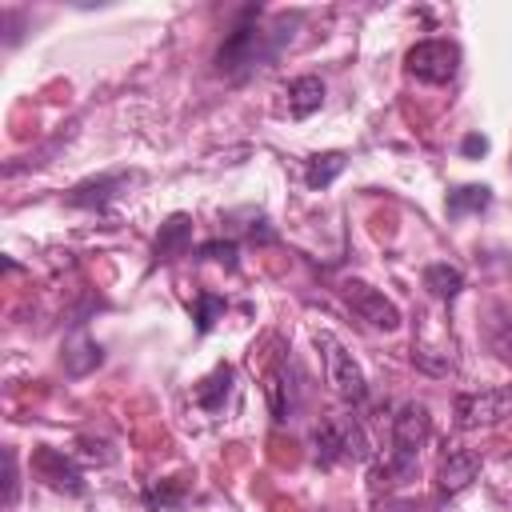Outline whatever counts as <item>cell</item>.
Masks as SVG:
<instances>
[{"instance_id": "8992f818", "label": "cell", "mask_w": 512, "mask_h": 512, "mask_svg": "<svg viewBox=\"0 0 512 512\" xmlns=\"http://www.w3.org/2000/svg\"><path fill=\"white\" fill-rule=\"evenodd\" d=\"M408 72L428 84H448L460 72V48L452 40H420L408 48Z\"/></svg>"}, {"instance_id": "4fadbf2b", "label": "cell", "mask_w": 512, "mask_h": 512, "mask_svg": "<svg viewBox=\"0 0 512 512\" xmlns=\"http://www.w3.org/2000/svg\"><path fill=\"white\" fill-rule=\"evenodd\" d=\"M320 104H324V84H320V76H296V80L288 84V112H292L296 120L312 116Z\"/></svg>"}, {"instance_id": "7c38bea8", "label": "cell", "mask_w": 512, "mask_h": 512, "mask_svg": "<svg viewBox=\"0 0 512 512\" xmlns=\"http://www.w3.org/2000/svg\"><path fill=\"white\" fill-rule=\"evenodd\" d=\"M232 380H236L232 364H216V368L196 384L192 400H196L204 412H224V404H228V396H232Z\"/></svg>"}, {"instance_id": "9a60e30c", "label": "cell", "mask_w": 512, "mask_h": 512, "mask_svg": "<svg viewBox=\"0 0 512 512\" xmlns=\"http://www.w3.org/2000/svg\"><path fill=\"white\" fill-rule=\"evenodd\" d=\"M424 288H428L432 296H440V300H452V296H460V288H464V272H460L456 264L436 260V264L424 268Z\"/></svg>"}, {"instance_id": "52a82bcc", "label": "cell", "mask_w": 512, "mask_h": 512, "mask_svg": "<svg viewBox=\"0 0 512 512\" xmlns=\"http://www.w3.org/2000/svg\"><path fill=\"white\" fill-rule=\"evenodd\" d=\"M340 296H344V304H348L360 320H368L372 328H384V332L400 328V308H396L384 292H376L372 284H364V280H344V284H340Z\"/></svg>"}, {"instance_id": "7a4b0ae2", "label": "cell", "mask_w": 512, "mask_h": 512, "mask_svg": "<svg viewBox=\"0 0 512 512\" xmlns=\"http://www.w3.org/2000/svg\"><path fill=\"white\" fill-rule=\"evenodd\" d=\"M428 432H432L428 408L416 404V400L400 404V412L392 416V456L372 472V496L380 492V484H384V492H388V488L404 484V480L416 472V456H420Z\"/></svg>"}, {"instance_id": "30bf717a", "label": "cell", "mask_w": 512, "mask_h": 512, "mask_svg": "<svg viewBox=\"0 0 512 512\" xmlns=\"http://www.w3.org/2000/svg\"><path fill=\"white\" fill-rule=\"evenodd\" d=\"M32 472H36L40 480H48L56 492H68V496H80V492H84V476H80L76 464H72L64 452H56V448H40V452L32 456Z\"/></svg>"}, {"instance_id": "277c9868", "label": "cell", "mask_w": 512, "mask_h": 512, "mask_svg": "<svg viewBox=\"0 0 512 512\" xmlns=\"http://www.w3.org/2000/svg\"><path fill=\"white\" fill-rule=\"evenodd\" d=\"M316 348H320L324 380L332 384V392H336L344 404H360V400L368 396V384H364V372H360V364L352 360V352H348L332 332H316Z\"/></svg>"}, {"instance_id": "2e32d148", "label": "cell", "mask_w": 512, "mask_h": 512, "mask_svg": "<svg viewBox=\"0 0 512 512\" xmlns=\"http://www.w3.org/2000/svg\"><path fill=\"white\" fill-rule=\"evenodd\" d=\"M344 164H348L344 152H320V156H308V164H304V184H308V188H328V184L344 172Z\"/></svg>"}, {"instance_id": "ba28073f", "label": "cell", "mask_w": 512, "mask_h": 512, "mask_svg": "<svg viewBox=\"0 0 512 512\" xmlns=\"http://www.w3.org/2000/svg\"><path fill=\"white\" fill-rule=\"evenodd\" d=\"M128 184H136V172H112V176H96V180H84L68 192V204L72 208H88V212H104L112 200H120L128 192Z\"/></svg>"}, {"instance_id": "44dd1931", "label": "cell", "mask_w": 512, "mask_h": 512, "mask_svg": "<svg viewBox=\"0 0 512 512\" xmlns=\"http://www.w3.org/2000/svg\"><path fill=\"white\" fill-rule=\"evenodd\" d=\"M488 348H492L504 364H512V320H496V324H492V332H488Z\"/></svg>"}, {"instance_id": "8fae6325", "label": "cell", "mask_w": 512, "mask_h": 512, "mask_svg": "<svg viewBox=\"0 0 512 512\" xmlns=\"http://www.w3.org/2000/svg\"><path fill=\"white\" fill-rule=\"evenodd\" d=\"M192 248V220L184 216V212H172L164 224H160V236H156V264L160 260H176V256H184Z\"/></svg>"}, {"instance_id": "5b68a950", "label": "cell", "mask_w": 512, "mask_h": 512, "mask_svg": "<svg viewBox=\"0 0 512 512\" xmlns=\"http://www.w3.org/2000/svg\"><path fill=\"white\" fill-rule=\"evenodd\" d=\"M456 428L472 432V428H492L504 416H512V384H496V388H480V392H460L452 404Z\"/></svg>"}, {"instance_id": "ac0fdd59", "label": "cell", "mask_w": 512, "mask_h": 512, "mask_svg": "<svg viewBox=\"0 0 512 512\" xmlns=\"http://www.w3.org/2000/svg\"><path fill=\"white\" fill-rule=\"evenodd\" d=\"M224 296H216V292H196V300H192V320H196V332H212V324L224 316Z\"/></svg>"}, {"instance_id": "d6986e66", "label": "cell", "mask_w": 512, "mask_h": 512, "mask_svg": "<svg viewBox=\"0 0 512 512\" xmlns=\"http://www.w3.org/2000/svg\"><path fill=\"white\" fill-rule=\"evenodd\" d=\"M144 500H148L152 512H168V508H176L184 500V480H160V484H152L144 492Z\"/></svg>"}, {"instance_id": "e0dca14e", "label": "cell", "mask_w": 512, "mask_h": 512, "mask_svg": "<svg viewBox=\"0 0 512 512\" xmlns=\"http://www.w3.org/2000/svg\"><path fill=\"white\" fill-rule=\"evenodd\" d=\"M96 364H100V344H96L92 336L76 332V336L64 344V368H68L72 376H84V372L96 368Z\"/></svg>"}, {"instance_id": "603a6c76", "label": "cell", "mask_w": 512, "mask_h": 512, "mask_svg": "<svg viewBox=\"0 0 512 512\" xmlns=\"http://www.w3.org/2000/svg\"><path fill=\"white\" fill-rule=\"evenodd\" d=\"M460 152H464V156H484V152H488V140L472 132V136H464V144H460Z\"/></svg>"}, {"instance_id": "5bb4252c", "label": "cell", "mask_w": 512, "mask_h": 512, "mask_svg": "<svg viewBox=\"0 0 512 512\" xmlns=\"http://www.w3.org/2000/svg\"><path fill=\"white\" fill-rule=\"evenodd\" d=\"M488 204H492V188H484V184H460V188H452L448 200H444V208H448L452 220H460V216H468V212H484Z\"/></svg>"}, {"instance_id": "7402d4cb", "label": "cell", "mask_w": 512, "mask_h": 512, "mask_svg": "<svg viewBox=\"0 0 512 512\" xmlns=\"http://www.w3.org/2000/svg\"><path fill=\"white\" fill-rule=\"evenodd\" d=\"M4 468H8V480H4V504L8 508H16V488H20V472H16V452L12 448H4Z\"/></svg>"}, {"instance_id": "ffe728a7", "label": "cell", "mask_w": 512, "mask_h": 512, "mask_svg": "<svg viewBox=\"0 0 512 512\" xmlns=\"http://www.w3.org/2000/svg\"><path fill=\"white\" fill-rule=\"evenodd\" d=\"M236 240H208V244H200L196 248V256L200 260H216V264H224V268H236Z\"/></svg>"}, {"instance_id": "3957f363", "label": "cell", "mask_w": 512, "mask_h": 512, "mask_svg": "<svg viewBox=\"0 0 512 512\" xmlns=\"http://www.w3.org/2000/svg\"><path fill=\"white\" fill-rule=\"evenodd\" d=\"M312 456L320 468H332L340 460H368V436L352 416H328L312 428Z\"/></svg>"}, {"instance_id": "9c48e42d", "label": "cell", "mask_w": 512, "mask_h": 512, "mask_svg": "<svg viewBox=\"0 0 512 512\" xmlns=\"http://www.w3.org/2000/svg\"><path fill=\"white\" fill-rule=\"evenodd\" d=\"M476 472H480V452H472V448H448V452L440 456V468H436V488H440V496L464 492V488L476 480Z\"/></svg>"}, {"instance_id": "6da1fadb", "label": "cell", "mask_w": 512, "mask_h": 512, "mask_svg": "<svg viewBox=\"0 0 512 512\" xmlns=\"http://www.w3.org/2000/svg\"><path fill=\"white\" fill-rule=\"evenodd\" d=\"M288 36H292V32H284V20H280L272 32H264V28H260V8H244L240 24L224 36V44H220V52H216V72L240 80V76H248L252 68L268 64V60L288 44Z\"/></svg>"}]
</instances>
